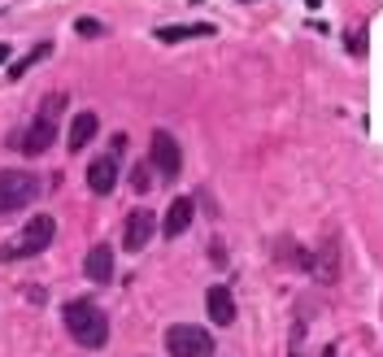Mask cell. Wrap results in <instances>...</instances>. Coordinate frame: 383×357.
<instances>
[{
    "label": "cell",
    "mask_w": 383,
    "mask_h": 357,
    "mask_svg": "<svg viewBox=\"0 0 383 357\" xmlns=\"http://www.w3.org/2000/svg\"><path fill=\"white\" fill-rule=\"evenodd\" d=\"M61 318H65V331L74 335V344H83V349H101L105 340H109V318H105V310L96 301H70L61 310Z\"/></svg>",
    "instance_id": "6da1fadb"
},
{
    "label": "cell",
    "mask_w": 383,
    "mask_h": 357,
    "mask_svg": "<svg viewBox=\"0 0 383 357\" xmlns=\"http://www.w3.org/2000/svg\"><path fill=\"white\" fill-rule=\"evenodd\" d=\"M40 197V178L26 170H0V214H13Z\"/></svg>",
    "instance_id": "5b68a950"
},
{
    "label": "cell",
    "mask_w": 383,
    "mask_h": 357,
    "mask_svg": "<svg viewBox=\"0 0 383 357\" xmlns=\"http://www.w3.org/2000/svg\"><path fill=\"white\" fill-rule=\"evenodd\" d=\"M188 226H192V201H188V197H179L170 209H165V222H161V231H165V235H183Z\"/></svg>",
    "instance_id": "4fadbf2b"
},
{
    "label": "cell",
    "mask_w": 383,
    "mask_h": 357,
    "mask_svg": "<svg viewBox=\"0 0 383 357\" xmlns=\"http://www.w3.org/2000/svg\"><path fill=\"white\" fill-rule=\"evenodd\" d=\"M5 61H9V44H0V66H5Z\"/></svg>",
    "instance_id": "ac0fdd59"
},
{
    "label": "cell",
    "mask_w": 383,
    "mask_h": 357,
    "mask_svg": "<svg viewBox=\"0 0 383 357\" xmlns=\"http://www.w3.org/2000/svg\"><path fill=\"white\" fill-rule=\"evenodd\" d=\"M131 188H136V192H148V188H153V174H148V166H136V170H131Z\"/></svg>",
    "instance_id": "2e32d148"
},
{
    "label": "cell",
    "mask_w": 383,
    "mask_h": 357,
    "mask_svg": "<svg viewBox=\"0 0 383 357\" xmlns=\"http://www.w3.org/2000/svg\"><path fill=\"white\" fill-rule=\"evenodd\" d=\"M165 349H170V357H209L213 353V335L205 327L179 322V327L165 331Z\"/></svg>",
    "instance_id": "8992f818"
},
{
    "label": "cell",
    "mask_w": 383,
    "mask_h": 357,
    "mask_svg": "<svg viewBox=\"0 0 383 357\" xmlns=\"http://www.w3.org/2000/svg\"><path fill=\"white\" fill-rule=\"evenodd\" d=\"M153 231H157V218L148 214V209H136V214H127V231H122V244L131 249V253H140L148 240H153Z\"/></svg>",
    "instance_id": "9c48e42d"
},
{
    "label": "cell",
    "mask_w": 383,
    "mask_h": 357,
    "mask_svg": "<svg viewBox=\"0 0 383 357\" xmlns=\"http://www.w3.org/2000/svg\"><path fill=\"white\" fill-rule=\"evenodd\" d=\"M83 274H88L92 283H109L113 279V249L109 244H96L88 253V262H83Z\"/></svg>",
    "instance_id": "7c38bea8"
},
{
    "label": "cell",
    "mask_w": 383,
    "mask_h": 357,
    "mask_svg": "<svg viewBox=\"0 0 383 357\" xmlns=\"http://www.w3.org/2000/svg\"><path fill=\"white\" fill-rule=\"evenodd\" d=\"M101 31H105V26H101V22H92V18H83V22H79V35H88V40H92V35H101Z\"/></svg>",
    "instance_id": "e0dca14e"
},
{
    "label": "cell",
    "mask_w": 383,
    "mask_h": 357,
    "mask_svg": "<svg viewBox=\"0 0 383 357\" xmlns=\"http://www.w3.org/2000/svg\"><path fill=\"white\" fill-rule=\"evenodd\" d=\"M96 126H101V118H96L92 109L74 113V122H70V135H65V149H70V153H83V149H88V144H92Z\"/></svg>",
    "instance_id": "8fae6325"
},
{
    "label": "cell",
    "mask_w": 383,
    "mask_h": 357,
    "mask_svg": "<svg viewBox=\"0 0 383 357\" xmlns=\"http://www.w3.org/2000/svg\"><path fill=\"white\" fill-rule=\"evenodd\" d=\"M65 101H70L65 92H53V96H44V105H40V113H35V122H31V126H26V135L18 140L26 157H40V153H48V144L57 140V118H61Z\"/></svg>",
    "instance_id": "7a4b0ae2"
},
{
    "label": "cell",
    "mask_w": 383,
    "mask_h": 357,
    "mask_svg": "<svg viewBox=\"0 0 383 357\" xmlns=\"http://www.w3.org/2000/svg\"><path fill=\"white\" fill-rule=\"evenodd\" d=\"M53 235H57V222L48 218V214H40V218H31L22 231H18V240H9L5 249H0V262H18V257H35V253H44L48 244H53Z\"/></svg>",
    "instance_id": "3957f363"
},
{
    "label": "cell",
    "mask_w": 383,
    "mask_h": 357,
    "mask_svg": "<svg viewBox=\"0 0 383 357\" xmlns=\"http://www.w3.org/2000/svg\"><path fill=\"white\" fill-rule=\"evenodd\" d=\"M48 53H53V44H40V48H35V53H26L22 61H13V66H9V78H22V74H26L31 66H35V61H44Z\"/></svg>",
    "instance_id": "9a60e30c"
},
{
    "label": "cell",
    "mask_w": 383,
    "mask_h": 357,
    "mask_svg": "<svg viewBox=\"0 0 383 357\" xmlns=\"http://www.w3.org/2000/svg\"><path fill=\"white\" fill-rule=\"evenodd\" d=\"M205 310L213 318V327H231V322H236V297H231V288H209Z\"/></svg>",
    "instance_id": "30bf717a"
},
{
    "label": "cell",
    "mask_w": 383,
    "mask_h": 357,
    "mask_svg": "<svg viewBox=\"0 0 383 357\" xmlns=\"http://www.w3.org/2000/svg\"><path fill=\"white\" fill-rule=\"evenodd\" d=\"M309 270H313V279L318 283H340V270H344V235H340V226H327L323 231V244L309 253Z\"/></svg>",
    "instance_id": "277c9868"
},
{
    "label": "cell",
    "mask_w": 383,
    "mask_h": 357,
    "mask_svg": "<svg viewBox=\"0 0 383 357\" xmlns=\"http://www.w3.org/2000/svg\"><path fill=\"white\" fill-rule=\"evenodd\" d=\"M88 188L96 192V197H109V192L118 188V157H113V153L96 157L88 166Z\"/></svg>",
    "instance_id": "ba28073f"
},
{
    "label": "cell",
    "mask_w": 383,
    "mask_h": 357,
    "mask_svg": "<svg viewBox=\"0 0 383 357\" xmlns=\"http://www.w3.org/2000/svg\"><path fill=\"white\" fill-rule=\"evenodd\" d=\"M213 35L209 22H192V26H157V40L161 44H179V40H205Z\"/></svg>",
    "instance_id": "5bb4252c"
},
{
    "label": "cell",
    "mask_w": 383,
    "mask_h": 357,
    "mask_svg": "<svg viewBox=\"0 0 383 357\" xmlns=\"http://www.w3.org/2000/svg\"><path fill=\"white\" fill-rule=\"evenodd\" d=\"M153 170L157 174H165V178H174L179 174V166H183V153H179V140L170 135V131H153Z\"/></svg>",
    "instance_id": "52a82bcc"
}]
</instances>
